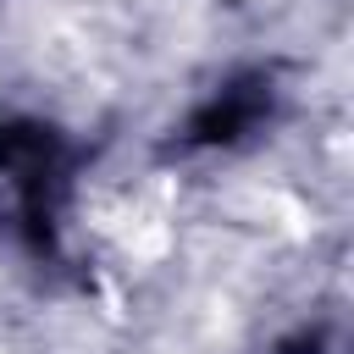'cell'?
Here are the masks:
<instances>
[{
	"label": "cell",
	"mask_w": 354,
	"mask_h": 354,
	"mask_svg": "<svg viewBox=\"0 0 354 354\" xmlns=\"http://www.w3.org/2000/svg\"><path fill=\"white\" fill-rule=\"evenodd\" d=\"M0 188L11 205L17 232L44 254L55 249V221L72 194V155L50 122H6L0 127Z\"/></svg>",
	"instance_id": "1"
},
{
	"label": "cell",
	"mask_w": 354,
	"mask_h": 354,
	"mask_svg": "<svg viewBox=\"0 0 354 354\" xmlns=\"http://www.w3.org/2000/svg\"><path fill=\"white\" fill-rule=\"evenodd\" d=\"M266 116H271V77H266V72H243V77L221 83V88L188 116L183 138H188L194 149H227V144L249 138Z\"/></svg>",
	"instance_id": "2"
},
{
	"label": "cell",
	"mask_w": 354,
	"mask_h": 354,
	"mask_svg": "<svg viewBox=\"0 0 354 354\" xmlns=\"http://www.w3.org/2000/svg\"><path fill=\"white\" fill-rule=\"evenodd\" d=\"M277 354H321V337H310V332H299V337H288Z\"/></svg>",
	"instance_id": "3"
}]
</instances>
